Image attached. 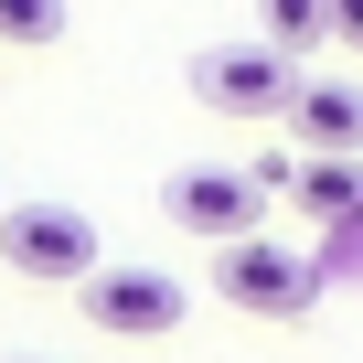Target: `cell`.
Instances as JSON below:
<instances>
[{
  "label": "cell",
  "instance_id": "6da1fadb",
  "mask_svg": "<svg viewBox=\"0 0 363 363\" xmlns=\"http://www.w3.org/2000/svg\"><path fill=\"white\" fill-rule=\"evenodd\" d=\"M267 182L257 171H235V160H193V171H171L160 182V214L182 225V235H203V246H246L257 225H267Z\"/></svg>",
  "mask_w": 363,
  "mask_h": 363
},
{
  "label": "cell",
  "instance_id": "7a4b0ae2",
  "mask_svg": "<svg viewBox=\"0 0 363 363\" xmlns=\"http://www.w3.org/2000/svg\"><path fill=\"white\" fill-rule=\"evenodd\" d=\"M214 299L246 310V320H299L320 299V267L278 235H246V246H214Z\"/></svg>",
  "mask_w": 363,
  "mask_h": 363
},
{
  "label": "cell",
  "instance_id": "3957f363",
  "mask_svg": "<svg viewBox=\"0 0 363 363\" xmlns=\"http://www.w3.org/2000/svg\"><path fill=\"white\" fill-rule=\"evenodd\" d=\"M0 267L86 289V278L107 267V257H96V225H86L75 203H11V214H0Z\"/></svg>",
  "mask_w": 363,
  "mask_h": 363
},
{
  "label": "cell",
  "instance_id": "277c9868",
  "mask_svg": "<svg viewBox=\"0 0 363 363\" xmlns=\"http://www.w3.org/2000/svg\"><path fill=\"white\" fill-rule=\"evenodd\" d=\"M193 96H203L214 118H289L299 65L267 54V43H203V54H193Z\"/></svg>",
  "mask_w": 363,
  "mask_h": 363
},
{
  "label": "cell",
  "instance_id": "5b68a950",
  "mask_svg": "<svg viewBox=\"0 0 363 363\" xmlns=\"http://www.w3.org/2000/svg\"><path fill=\"white\" fill-rule=\"evenodd\" d=\"M75 310L96 320V331H118V342H160V331H182V278L171 267H96L86 289H75Z\"/></svg>",
  "mask_w": 363,
  "mask_h": 363
},
{
  "label": "cell",
  "instance_id": "8992f818",
  "mask_svg": "<svg viewBox=\"0 0 363 363\" xmlns=\"http://www.w3.org/2000/svg\"><path fill=\"white\" fill-rule=\"evenodd\" d=\"M289 139H299V160H363V86L352 75H299Z\"/></svg>",
  "mask_w": 363,
  "mask_h": 363
},
{
  "label": "cell",
  "instance_id": "52a82bcc",
  "mask_svg": "<svg viewBox=\"0 0 363 363\" xmlns=\"http://www.w3.org/2000/svg\"><path fill=\"white\" fill-rule=\"evenodd\" d=\"M289 203H299L320 235L363 225V160H289Z\"/></svg>",
  "mask_w": 363,
  "mask_h": 363
},
{
  "label": "cell",
  "instance_id": "ba28073f",
  "mask_svg": "<svg viewBox=\"0 0 363 363\" xmlns=\"http://www.w3.org/2000/svg\"><path fill=\"white\" fill-rule=\"evenodd\" d=\"M257 22H267L257 43L299 65V54H320V43H331V0H257Z\"/></svg>",
  "mask_w": 363,
  "mask_h": 363
},
{
  "label": "cell",
  "instance_id": "9c48e42d",
  "mask_svg": "<svg viewBox=\"0 0 363 363\" xmlns=\"http://www.w3.org/2000/svg\"><path fill=\"white\" fill-rule=\"evenodd\" d=\"M0 43H22V54L65 43V0H0Z\"/></svg>",
  "mask_w": 363,
  "mask_h": 363
},
{
  "label": "cell",
  "instance_id": "30bf717a",
  "mask_svg": "<svg viewBox=\"0 0 363 363\" xmlns=\"http://www.w3.org/2000/svg\"><path fill=\"white\" fill-rule=\"evenodd\" d=\"M331 43H342V54H363V0H331Z\"/></svg>",
  "mask_w": 363,
  "mask_h": 363
},
{
  "label": "cell",
  "instance_id": "8fae6325",
  "mask_svg": "<svg viewBox=\"0 0 363 363\" xmlns=\"http://www.w3.org/2000/svg\"><path fill=\"white\" fill-rule=\"evenodd\" d=\"M0 214H11V203H0Z\"/></svg>",
  "mask_w": 363,
  "mask_h": 363
}]
</instances>
